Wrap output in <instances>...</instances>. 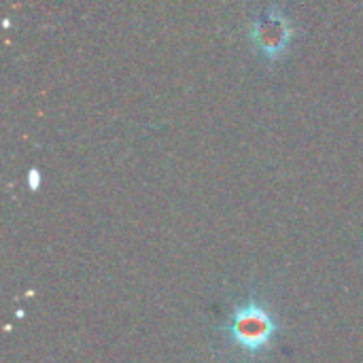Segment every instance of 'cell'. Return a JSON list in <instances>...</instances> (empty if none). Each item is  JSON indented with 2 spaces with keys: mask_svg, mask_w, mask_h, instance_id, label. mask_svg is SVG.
I'll use <instances>...</instances> for the list:
<instances>
[{
  "mask_svg": "<svg viewBox=\"0 0 363 363\" xmlns=\"http://www.w3.org/2000/svg\"><path fill=\"white\" fill-rule=\"evenodd\" d=\"M249 38L264 64L274 66L287 57L296 38V23L281 4H270L251 21Z\"/></svg>",
  "mask_w": 363,
  "mask_h": 363,
  "instance_id": "7a4b0ae2",
  "label": "cell"
},
{
  "mask_svg": "<svg viewBox=\"0 0 363 363\" xmlns=\"http://www.w3.org/2000/svg\"><path fill=\"white\" fill-rule=\"evenodd\" d=\"M221 332L232 351L247 359H257L274 347L281 334V321L270 308V302L253 294L234 306Z\"/></svg>",
  "mask_w": 363,
  "mask_h": 363,
  "instance_id": "6da1fadb",
  "label": "cell"
}]
</instances>
